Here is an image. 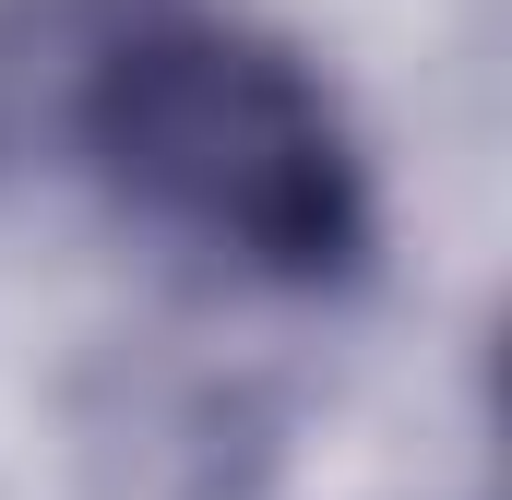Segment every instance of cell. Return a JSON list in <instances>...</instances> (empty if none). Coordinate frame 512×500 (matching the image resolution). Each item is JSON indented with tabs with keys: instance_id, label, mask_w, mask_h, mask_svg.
I'll use <instances>...</instances> for the list:
<instances>
[{
	"instance_id": "1",
	"label": "cell",
	"mask_w": 512,
	"mask_h": 500,
	"mask_svg": "<svg viewBox=\"0 0 512 500\" xmlns=\"http://www.w3.org/2000/svg\"><path fill=\"white\" fill-rule=\"evenodd\" d=\"M108 215L251 298H346L382 262V167L334 72L239 0H96L60 72Z\"/></svg>"
}]
</instances>
